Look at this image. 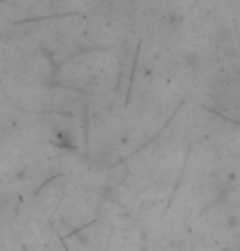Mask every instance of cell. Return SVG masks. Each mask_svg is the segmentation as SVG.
<instances>
[{"instance_id": "cell-1", "label": "cell", "mask_w": 240, "mask_h": 251, "mask_svg": "<svg viewBox=\"0 0 240 251\" xmlns=\"http://www.w3.org/2000/svg\"><path fill=\"white\" fill-rule=\"evenodd\" d=\"M229 225L230 226H237L239 225V219H235V217H230V219H229Z\"/></svg>"}]
</instances>
